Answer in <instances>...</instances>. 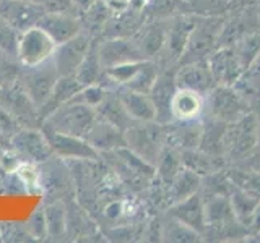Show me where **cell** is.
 Wrapping results in <instances>:
<instances>
[{
  "instance_id": "3957f363",
  "label": "cell",
  "mask_w": 260,
  "mask_h": 243,
  "mask_svg": "<svg viewBox=\"0 0 260 243\" xmlns=\"http://www.w3.org/2000/svg\"><path fill=\"white\" fill-rule=\"evenodd\" d=\"M57 78H59V73L55 70L52 59H49L39 65H35V67H24V70L21 71V75L18 78V85L26 93L31 102L38 107V115H39V109L51 97Z\"/></svg>"
},
{
  "instance_id": "8fae6325",
  "label": "cell",
  "mask_w": 260,
  "mask_h": 243,
  "mask_svg": "<svg viewBox=\"0 0 260 243\" xmlns=\"http://www.w3.org/2000/svg\"><path fill=\"white\" fill-rule=\"evenodd\" d=\"M100 52V60L104 70L117 67L122 63L137 62V60H146L138 51L137 44L127 37H109L104 43L98 46Z\"/></svg>"
},
{
  "instance_id": "277c9868",
  "label": "cell",
  "mask_w": 260,
  "mask_h": 243,
  "mask_svg": "<svg viewBox=\"0 0 260 243\" xmlns=\"http://www.w3.org/2000/svg\"><path fill=\"white\" fill-rule=\"evenodd\" d=\"M207 107L210 117L221 120L224 124H233L250 112L249 102L239 89L224 85H216L207 94Z\"/></svg>"
},
{
  "instance_id": "8992f818",
  "label": "cell",
  "mask_w": 260,
  "mask_h": 243,
  "mask_svg": "<svg viewBox=\"0 0 260 243\" xmlns=\"http://www.w3.org/2000/svg\"><path fill=\"white\" fill-rule=\"evenodd\" d=\"M91 46V37L85 31H80L77 36L57 46L52 54V62L59 76L75 75Z\"/></svg>"
},
{
  "instance_id": "4316f807",
  "label": "cell",
  "mask_w": 260,
  "mask_h": 243,
  "mask_svg": "<svg viewBox=\"0 0 260 243\" xmlns=\"http://www.w3.org/2000/svg\"><path fill=\"white\" fill-rule=\"evenodd\" d=\"M226 127L228 124H224V122L210 117L207 124L202 125L199 149L205 151L208 154H213V156H223Z\"/></svg>"
},
{
  "instance_id": "6da1fadb",
  "label": "cell",
  "mask_w": 260,
  "mask_h": 243,
  "mask_svg": "<svg viewBox=\"0 0 260 243\" xmlns=\"http://www.w3.org/2000/svg\"><path fill=\"white\" fill-rule=\"evenodd\" d=\"M98 113L94 107L78 102H65L60 107H57L52 113H49L43 127L51 128L57 133L72 135L86 140V136L94 127Z\"/></svg>"
},
{
  "instance_id": "d4e9b609",
  "label": "cell",
  "mask_w": 260,
  "mask_h": 243,
  "mask_svg": "<svg viewBox=\"0 0 260 243\" xmlns=\"http://www.w3.org/2000/svg\"><path fill=\"white\" fill-rule=\"evenodd\" d=\"M181 160L185 169L192 170L200 177H207L213 172H218L219 167L223 166L221 156H213L199 148L193 149H182L181 151Z\"/></svg>"
},
{
  "instance_id": "d6a6232c",
  "label": "cell",
  "mask_w": 260,
  "mask_h": 243,
  "mask_svg": "<svg viewBox=\"0 0 260 243\" xmlns=\"http://www.w3.org/2000/svg\"><path fill=\"white\" fill-rule=\"evenodd\" d=\"M20 34V31H16L12 24H8L0 16V52L7 57H16Z\"/></svg>"
},
{
  "instance_id": "74e56055",
  "label": "cell",
  "mask_w": 260,
  "mask_h": 243,
  "mask_svg": "<svg viewBox=\"0 0 260 243\" xmlns=\"http://www.w3.org/2000/svg\"><path fill=\"white\" fill-rule=\"evenodd\" d=\"M47 12H69L73 8V0H39Z\"/></svg>"
},
{
  "instance_id": "e0dca14e",
  "label": "cell",
  "mask_w": 260,
  "mask_h": 243,
  "mask_svg": "<svg viewBox=\"0 0 260 243\" xmlns=\"http://www.w3.org/2000/svg\"><path fill=\"white\" fill-rule=\"evenodd\" d=\"M13 144L20 152L36 162L47 160L52 156V149L49 146L46 135L38 130H23V132L16 133L13 136Z\"/></svg>"
},
{
  "instance_id": "52a82bcc",
  "label": "cell",
  "mask_w": 260,
  "mask_h": 243,
  "mask_svg": "<svg viewBox=\"0 0 260 243\" xmlns=\"http://www.w3.org/2000/svg\"><path fill=\"white\" fill-rule=\"evenodd\" d=\"M205 60L211 76H213L215 85L236 86L244 73H246V68H244V65L233 46L219 47L218 51L210 54Z\"/></svg>"
},
{
  "instance_id": "f546056e",
  "label": "cell",
  "mask_w": 260,
  "mask_h": 243,
  "mask_svg": "<svg viewBox=\"0 0 260 243\" xmlns=\"http://www.w3.org/2000/svg\"><path fill=\"white\" fill-rule=\"evenodd\" d=\"M159 75L158 67L150 60H142L140 67L137 68V71L134 73V76L128 79V83L122 88H128L132 91H138V93H146L150 94L151 88L154 85Z\"/></svg>"
},
{
  "instance_id": "603a6c76",
  "label": "cell",
  "mask_w": 260,
  "mask_h": 243,
  "mask_svg": "<svg viewBox=\"0 0 260 243\" xmlns=\"http://www.w3.org/2000/svg\"><path fill=\"white\" fill-rule=\"evenodd\" d=\"M83 88L75 75H69V76H59L54 85L52 94L49 97V101L39 109V117H47L49 113H52L57 107H60L65 102H69L73 96H75L80 89Z\"/></svg>"
},
{
  "instance_id": "9a60e30c",
  "label": "cell",
  "mask_w": 260,
  "mask_h": 243,
  "mask_svg": "<svg viewBox=\"0 0 260 243\" xmlns=\"http://www.w3.org/2000/svg\"><path fill=\"white\" fill-rule=\"evenodd\" d=\"M176 91H177L176 75L159 73L150 91V97L154 104V109H156V122L169 124L171 120H174L173 112H171V102H173Z\"/></svg>"
},
{
  "instance_id": "484cf974",
  "label": "cell",
  "mask_w": 260,
  "mask_h": 243,
  "mask_svg": "<svg viewBox=\"0 0 260 243\" xmlns=\"http://www.w3.org/2000/svg\"><path fill=\"white\" fill-rule=\"evenodd\" d=\"M168 185H169L168 198H169V206H171L177 201H182L185 198L192 196V194L199 193L202 188V177L192 172V170L182 167L179 170V174Z\"/></svg>"
},
{
  "instance_id": "7c38bea8",
  "label": "cell",
  "mask_w": 260,
  "mask_h": 243,
  "mask_svg": "<svg viewBox=\"0 0 260 243\" xmlns=\"http://www.w3.org/2000/svg\"><path fill=\"white\" fill-rule=\"evenodd\" d=\"M169 216L179 221L181 224L187 225L189 229L200 233L202 237L207 232V219H205V199L202 198L200 191L185 198L182 201H177L171 205Z\"/></svg>"
},
{
  "instance_id": "cb8c5ba5",
  "label": "cell",
  "mask_w": 260,
  "mask_h": 243,
  "mask_svg": "<svg viewBox=\"0 0 260 243\" xmlns=\"http://www.w3.org/2000/svg\"><path fill=\"white\" fill-rule=\"evenodd\" d=\"M230 201H231L236 219H238L241 225L247 232V225L260 202V194L255 191L239 188V186L233 185V190L230 193Z\"/></svg>"
},
{
  "instance_id": "ac0fdd59",
  "label": "cell",
  "mask_w": 260,
  "mask_h": 243,
  "mask_svg": "<svg viewBox=\"0 0 260 243\" xmlns=\"http://www.w3.org/2000/svg\"><path fill=\"white\" fill-rule=\"evenodd\" d=\"M86 141L91 144L96 151H112V149L116 151L119 148L127 146L124 132L100 117H98L94 127L86 136Z\"/></svg>"
},
{
  "instance_id": "e575fe53",
  "label": "cell",
  "mask_w": 260,
  "mask_h": 243,
  "mask_svg": "<svg viewBox=\"0 0 260 243\" xmlns=\"http://www.w3.org/2000/svg\"><path fill=\"white\" fill-rule=\"evenodd\" d=\"M106 94H108V89H106L104 86L89 85V86L81 88L69 102H78V104L89 105V107H96V105L104 99Z\"/></svg>"
},
{
  "instance_id": "b9f144b4",
  "label": "cell",
  "mask_w": 260,
  "mask_h": 243,
  "mask_svg": "<svg viewBox=\"0 0 260 243\" xmlns=\"http://www.w3.org/2000/svg\"><path fill=\"white\" fill-rule=\"evenodd\" d=\"M257 237H260V235H257Z\"/></svg>"
},
{
  "instance_id": "5b68a950",
  "label": "cell",
  "mask_w": 260,
  "mask_h": 243,
  "mask_svg": "<svg viewBox=\"0 0 260 243\" xmlns=\"http://www.w3.org/2000/svg\"><path fill=\"white\" fill-rule=\"evenodd\" d=\"M57 44L54 39L39 26H32L20 34L18 52L16 59L21 62L23 67H35L52 59Z\"/></svg>"
},
{
  "instance_id": "30bf717a",
  "label": "cell",
  "mask_w": 260,
  "mask_h": 243,
  "mask_svg": "<svg viewBox=\"0 0 260 243\" xmlns=\"http://www.w3.org/2000/svg\"><path fill=\"white\" fill-rule=\"evenodd\" d=\"M127 148L137 152L138 156L143 157L145 160H148L150 164H153V160L158 162L159 157V146L162 143V135L158 132V128L153 127H143V122H140V125H132L124 132Z\"/></svg>"
},
{
  "instance_id": "9c48e42d",
  "label": "cell",
  "mask_w": 260,
  "mask_h": 243,
  "mask_svg": "<svg viewBox=\"0 0 260 243\" xmlns=\"http://www.w3.org/2000/svg\"><path fill=\"white\" fill-rule=\"evenodd\" d=\"M43 133L47 138L52 154H57V156H60L63 159H75V160L98 159V151L85 140V138L57 133L47 127H43Z\"/></svg>"
},
{
  "instance_id": "ab89813d",
  "label": "cell",
  "mask_w": 260,
  "mask_h": 243,
  "mask_svg": "<svg viewBox=\"0 0 260 243\" xmlns=\"http://www.w3.org/2000/svg\"><path fill=\"white\" fill-rule=\"evenodd\" d=\"M98 0H73V8L77 10V13H85L89 7H91Z\"/></svg>"
},
{
  "instance_id": "ffe728a7",
  "label": "cell",
  "mask_w": 260,
  "mask_h": 243,
  "mask_svg": "<svg viewBox=\"0 0 260 243\" xmlns=\"http://www.w3.org/2000/svg\"><path fill=\"white\" fill-rule=\"evenodd\" d=\"M197 18H190V16H179L168 28V36H166V46L168 51L173 54V57H181L184 55L189 40L192 37V32L197 26Z\"/></svg>"
},
{
  "instance_id": "836d02e7",
  "label": "cell",
  "mask_w": 260,
  "mask_h": 243,
  "mask_svg": "<svg viewBox=\"0 0 260 243\" xmlns=\"http://www.w3.org/2000/svg\"><path fill=\"white\" fill-rule=\"evenodd\" d=\"M228 177L233 185L260 194V170H231Z\"/></svg>"
},
{
  "instance_id": "2e32d148",
  "label": "cell",
  "mask_w": 260,
  "mask_h": 243,
  "mask_svg": "<svg viewBox=\"0 0 260 243\" xmlns=\"http://www.w3.org/2000/svg\"><path fill=\"white\" fill-rule=\"evenodd\" d=\"M122 104H124L125 110L128 112V115L132 117L137 124H151L156 122V109L151 101L150 94L146 93H138L132 91L128 88H122L117 93Z\"/></svg>"
},
{
  "instance_id": "8d00e7d4",
  "label": "cell",
  "mask_w": 260,
  "mask_h": 243,
  "mask_svg": "<svg viewBox=\"0 0 260 243\" xmlns=\"http://www.w3.org/2000/svg\"><path fill=\"white\" fill-rule=\"evenodd\" d=\"M46 224H47V230L54 235H60L65 230V211L62 205L55 202V205L47 208Z\"/></svg>"
},
{
  "instance_id": "5bb4252c",
  "label": "cell",
  "mask_w": 260,
  "mask_h": 243,
  "mask_svg": "<svg viewBox=\"0 0 260 243\" xmlns=\"http://www.w3.org/2000/svg\"><path fill=\"white\" fill-rule=\"evenodd\" d=\"M38 26L44 29L54 39L57 46L72 39L73 36H77L81 31L80 20L75 15H70L69 12H47L39 20Z\"/></svg>"
},
{
  "instance_id": "44dd1931",
  "label": "cell",
  "mask_w": 260,
  "mask_h": 243,
  "mask_svg": "<svg viewBox=\"0 0 260 243\" xmlns=\"http://www.w3.org/2000/svg\"><path fill=\"white\" fill-rule=\"evenodd\" d=\"M203 110V96L189 91V89L177 88L174 93L173 102H171V112H173V118L179 122H189L197 120L200 112Z\"/></svg>"
},
{
  "instance_id": "f1b7e54d",
  "label": "cell",
  "mask_w": 260,
  "mask_h": 243,
  "mask_svg": "<svg viewBox=\"0 0 260 243\" xmlns=\"http://www.w3.org/2000/svg\"><path fill=\"white\" fill-rule=\"evenodd\" d=\"M2 105L15 117H28V113H32L35 109H38L20 85L13 89H5L2 93Z\"/></svg>"
},
{
  "instance_id": "83f0119b",
  "label": "cell",
  "mask_w": 260,
  "mask_h": 243,
  "mask_svg": "<svg viewBox=\"0 0 260 243\" xmlns=\"http://www.w3.org/2000/svg\"><path fill=\"white\" fill-rule=\"evenodd\" d=\"M101 76H104V68L100 60L98 46H91L83 62L78 67L75 78L78 79V83L81 86H89V85H100Z\"/></svg>"
},
{
  "instance_id": "1f68e13d",
  "label": "cell",
  "mask_w": 260,
  "mask_h": 243,
  "mask_svg": "<svg viewBox=\"0 0 260 243\" xmlns=\"http://www.w3.org/2000/svg\"><path fill=\"white\" fill-rule=\"evenodd\" d=\"M156 164H158L156 172L162 178V182L171 183V180L179 174V170L184 167L181 160V151H176V148H169L168 146V148L159 154Z\"/></svg>"
},
{
  "instance_id": "d6986e66",
  "label": "cell",
  "mask_w": 260,
  "mask_h": 243,
  "mask_svg": "<svg viewBox=\"0 0 260 243\" xmlns=\"http://www.w3.org/2000/svg\"><path fill=\"white\" fill-rule=\"evenodd\" d=\"M96 113L98 117L109 122L111 125L117 127L122 132H125L127 128L135 125L137 122L128 115V112L125 110L124 104H122L119 94L109 93L104 96V99L96 105Z\"/></svg>"
},
{
  "instance_id": "d590c367",
  "label": "cell",
  "mask_w": 260,
  "mask_h": 243,
  "mask_svg": "<svg viewBox=\"0 0 260 243\" xmlns=\"http://www.w3.org/2000/svg\"><path fill=\"white\" fill-rule=\"evenodd\" d=\"M81 16L88 28H101L109 18V5L104 0H98Z\"/></svg>"
},
{
  "instance_id": "7402d4cb",
  "label": "cell",
  "mask_w": 260,
  "mask_h": 243,
  "mask_svg": "<svg viewBox=\"0 0 260 243\" xmlns=\"http://www.w3.org/2000/svg\"><path fill=\"white\" fill-rule=\"evenodd\" d=\"M166 36H168V28L162 23L154 21V23H148L146 26H143L138 31L134 43L137 44L142 55L148 60L150 57L158 54L162 49V46L166 44Z\"/></svg>"
},
{
  "instance_id": "ba28073f",
  "label": "cell",
  "mask_w": 260,
  "mask_h": 243,
  "mask_svg": "<svg viewBox=\"0 0 260 243\" xmlns=\"http://www.w3.org/2000/svg\"><path fill=\"white\" fill-rule=\"evenodd\" d=\"M47 13L39 2L31 0H0V16L16 31H26L38 26L39 20Z\"/></svg>"
},
{
  "instance_id": "60d3db41",
  "label": "cell",
  "mask_w": 260,
  "mask_h": 243,
  "mask_svg": "<svg viewBox=\"0 0 260 243\" xmlns=\"http://www.w3.org/2000/svg\"><path fill=\"white\" fill-rule=\"evenodd\" d=\"M31 2H39V0H31Z\"/></svg>"
},
{
  "instance_id": "4fadbf2b",
  "label": "cell",
  "mask_w": 260,
  "mask_h": 243,
  "mask_svg": "<svg viewBox=\"0 0 260 243\" xmlns=\"http://www.w3.org/2000/svg\"><path fill=\"white\" fill-rule=\"evenodd\" d=\"M176 85L181 89H189L207 96L216 85L211 76L207 60H192L176 73Z\"/></svg>"
},
{
  "instance_id": "f35d334b",
  "label": "cell",
  "mask_w": 260,
  "mask_h": 243,
  "mask_svg": "<svg viewBox=\"0 0 260 243\" xmlns=\"http://www.w3.org/2000/svg\"><path fill=\"white\" fill-rule=\"evenodd\" d=\"M247 233H252V235H260V202L255 209L254 216H252L250 222L247 225Z\"/></svg>"
},
{
  "instance_id": "4dcf8cb0",
  "label": "cell",
  "mask_w": 260,
  "mask_h": 243,
  "mask_svg": "<svg viewBox=\"0 0 260 243\" xmlns=\"http://www.w3.org/2000/svg\"><path fill=\"white\" fill-rule=\"evenodd\" d=\"M233 47L241 59L244 68L249 70L250 65H254V62L260 57V34L250 32V34L242 36L241 39L236 40Z\"/></svg>"
},
{
  "instance_id": "7a4b0ae2",
  "label": "cell",
  "mask_w": 260,
  "mask_h": 243,
  "mask_svg": "<svg viewBox=\"0 0 260 243\" xmlns=\"http://www.w3.org/2000/svg\"><path fill=\"white\" fill-rule=\"evenodd\" d=\"M260 140V122L254 112H247L233 124H228L224 135V154L242 159L257 148Z\"/></svg>"
}]
</instances>
